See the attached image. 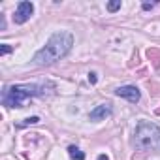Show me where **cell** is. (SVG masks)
<instances>
[{
	"label": "cell",
	"instance_id": "6",
	"mask_svg": "<svg viewBox=\"0 0 160 160\" xmlns=\"http://www.w3.org/2000/svg\"><path fill=\"white\" fill-rule=\"evenodd\" d=\"M111 104H100V106H96L91 113H89V121H92V122H98V121H104L106 117H109L111 115Z\"/></svg>",
	"mask_w": 160,
	"mask_h": 160
},
{
	"label": "cell",
	"instance_id": "10",
	"mask_svg": "<svg viewBox=\"0 0 160 160\" xmlns=\"http://www.w3.org/2000/svg\"><path fill=\"white\" fill-rule=\"evenodd\" d=\"M8 53H12V45L2 43V45H0V55H8Z\"/></svg>",
	"mask_w": 160,
	"mask_h": 160
},
{
	"label": "cell",
	"instance_id": "7",
	"mask_svg": "<svg viewBox=\"0 0 160 160\" xmlns=\"http://www.w3.org/2000/svg\"><path fill=\"white\" fill-rule=\"evenodd\" d=\"M68 154H70L73 160H85V152L79 151L75 145H70V147H68Z\"/></svg>",
	"mask_w": 160,
	"mask_h": 160
},
{
	"label": "cell",
	"instance_id": "11",
	"mask_svg": "<svg viewBox=\"0 0 160 160\" xmlns=\"http://www.w3.org/2000/svg\"><path fill=\"white\" fill-rule=\"evenodd\" d=\"M89 81H91L92 85H94V83L98 81V77H96V73H94V72H91V73H89Z\"/></svg>",
	"mask_w": 160,
	"mask_h": 160
},
{
	"label": "cell",
	"instance_id": "13",
	"mask_svg": "<svg viewBox=\"0 0 160 160\" xmlns=\"http://www.w3.org/2000/svg\"><path fill=\"white\" fill-rule=\"evenodd\" d=\"M98 160H109V158H108V154H100V156H98Z\"/></svg>",
	"mask_w": 160,
	"mask_h": 160
},
{
	"label": "cell",
	"instance_id": "2",
	"mask_svg": "<svg viewBox=\"0 0 160 160\" xmlns=\"http://www.w3.org/2000/svg\"><path fill=\"white\" fill-rule=\"evenodd\" d=\"M47 89H55L53 83H32V85H12L4 89L2 102L8 108H23L32 96H45Z\"/></svg>",
	"mask_w": 160,
	"mask_h": 160
},
{
	"label": "cell",
	"instance_id": "4",
	"mask_svg": "<svg viewBox=\"0 0 160 160\" xmlns=\"http://www.w3.org/2000/svg\"><path fill=\"white\" fill-rule=\"evenodd\" d=\"M32 13H34V4L28 2V0H23V2H19L17 10H15V13H13V21H15L17 25H25V23L32 17Z\"/></svg>",
	"mask_w": 160,
	"mask_h": 160
},
{
	"label": "cell",
	"instance_id": "5",
	"mask_svg": "<svg viewBox=\"0 0 160 160\" xmlns=\"http://www.w3.org/2000/svg\"><path fill=\"white\" fill-rule=\"evenodd\" d=\"M115 94H117L119 98H124V100L132 102V104H138V102L141 100V92H139V89H138V87H134V85L119 87V89L115 91Z\"/></svg>",
	"mask_w": 160,
	"mask_h": 160
},
{
	"label": "cell",
	"instance_id": "8",
	"mask_svg": "<svg viewBox=\"0 0 160 160\" xmlns=\"http://www.w3.org/2000/svg\"><path fill=\"white\" fill-rule=\"evenodd\" d=\"M117 10H121V0H113V2H108V12H117Z\"/></svg>",
	"mask_w": 160,
	"mask_h": 160
},
{
	"label": "cell",
	"instance_id": "12",
	"mask_svg": "<svg viewBox=\"0 0 160 160\" xmlns=\"http://www.w3.org/2000/svg\"><path fill=\"white\" fill-rule=\"evenodd\" d=\"M156 4H149V2H143V10H152Z\"/></svg>",
	"mask_w": 160,
	"mask_h": 160
},
{
	"label": "cell",
	"instance_id": "3",
	"mask_svg": "<svg viewBox=\"0 0 160 160\" xmlns=\"http://www.w3.org/2000/svg\"><path fill=\"white\" fill-rule=\"evenodd\" d=\"M136 149L143 152H160V126L149 121H139L134 132Z\"/></svg>",
	"mask_w": 160,
	"mask_h": 160
},
{
	"label": "cell",
	"instance_id": "9",
	"mask_svg": "<svg viewBox=\"0 0 160 160\" xmlns=\"http://www.w3.org/2000/svg\"><path fill=\"white\" fill-rule=\"evenodd\" d=\"M36 122H40V117H28V119H25V122H23L21 126H27V124H36Z\"/></svg>",
	"mask_w": 160,
	"mask_h": 160
},
{
	"label": "cell",
	"instance_id": "1",
	"mask_svg": "<svg viewBox=\"0 0 160 160\" xmlns=\"http://www.w3.org/2000/svg\"><path fill=\"white\" fill-rule=\"evenodd\" d=\"M72 45H73V36L70 32H55L47 43L34 55V64L38 66H49V64H55L57 60L64 58L70 51H72Z\"/></svg>",
	"mask_w": 160,
	"mask_h": 160
}]
</instances>
